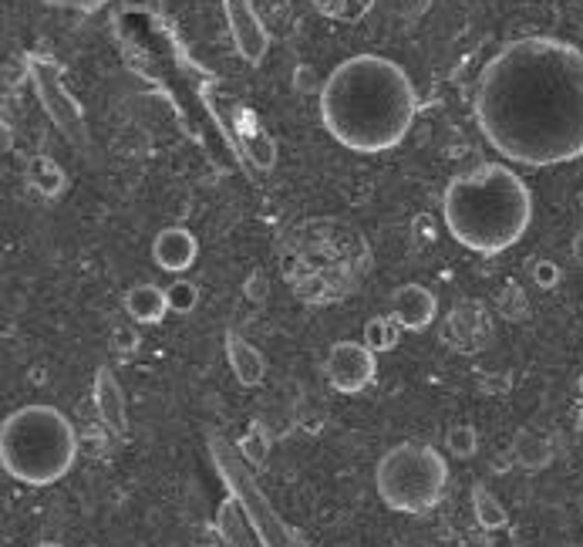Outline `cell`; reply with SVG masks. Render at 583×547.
Masks as SVG:
<instances>
[{"label": "cell", "instance_id": "cell-1", "mask_svg": "<svg viewBox=\"0 0 583 547\" xmlns=\"http://www.w3.org/2000/svg\"><path fill=\"white\" fill-rule=\"evenodd\" d=\"M476 126L510 163L546 169L583 156V51L530 35L503 45L476 85Z\"/></svg>", "mask_w": 583, "mask_h": 547}, {"label": "cell", "instance_id": "cell-2", "mask_svg": "<svg viewBox=\"0 0 583 547\" xmlns=\"http://www.w3.org/2000/svg\"><path fill=\"white\" fill-rule=\"evenodd\" d=\"M418 116V91L408 71L382 55L340 61L320 85V123L344 149L378 156L405 143Z\"/></svg>", "mask_w": 583, "mask_h": 547}, {"label": "cell", "instance_id": "cell-3", "mask_svg": "<svg viewBox=\"0 0 583 547\" xmlns=\"http://www.w3.org/2000/svg\"><path fill=\"white\" fill-rule=\"evenodd\" d=\"M442 216L455 244L496 257L516 247L530 231L533 193L506 163H483L445 186Z\"/></svg>", "mask_w": 583, "mask_h": 547}, {"label": "cell", "instance_id": "cell-4", "mask_svg": "<svg viewBox=\"0 0 583 547\" xmlns=\"http://www.w3.org/2000/svg\"><path fill=\"white\" fill-rule=\"evenodd\" d=\"M75 460L78 432L61 409L48 402H31L4 419V429H0V463L18 483L51 487L71 473Z\"/></svg>", "mask_w": 583, "mask_h": 547}, {"label": "cell", "instance_id": "cell-5", "mask_svg": "<svg viewBox=\"0 0 583 547\" xmlns=\"http://www.w3.org/2000/svg\"><path fill=\"white\" fill-rule=\"evenodd\" d=\"M448 483V463L435 447L398 443L375 467V490L395 514H428L442 504Z\"/></svg>", "mask_w": 583, "mask_h": 547}, {"label": "cell", "instance_id": "cell-6", "mask_svg": "<svg viewBox=\"0 0 583 547\" xmlns=\"http://www.w3.org/2000/svg\"><path fill=\"white\" fill-rule=\"evenodd\" d=\"M213 447V460L229 487V497H237V504L244 507V514L254 524V534L264 547H297L294 530L277 517V510L270 507V500L264 497V490L254 483V473L247 470V460L240 453V447H229L223 436H209Z\"/></svg>", "mask_w": 583, "mask_h": 547}, {"label": "cell", "instance_id": "cell-7", "mask_svg": "<svg viewBox=\"0 0 583 547\" xmlns=\"http://www.w3.org/2000/svg\"><path fill=\"white\" fill-rule=\"evenodd\" d=\"M24 68H28V78L45 105L48 119L58 126V133L75 143V146H85L88 143V129H85V108L81 101L71 95V88L65 85V71L58 65V58L45 55V51H28L24 55Z\"/></svg>", "mask_w": 583, "mask_h": 547}, {"label": "cell", "instance_id": "cell-8", "mask_svg": "<svg viewBox=\"0 0 583 547\" xmlns=\"http://www.w3.org/2000/svg\"><path fill=\"white\" fill-rule=\"evenodd\" d=\"M202 101H206V108L213 113V119L219 123V129L226 133V139L240 149V156H247L260 173L274 169V159H277L274 139L264 133V126L257 123V116L250 113V108L240 98L226 95L219 85L209 81L202 88Z\"/></svg>", "mask_w": 583, "mask_h": 547}, {"label": "cell", "instance_id": "cell-9", "mask_svg": "<svg viewBox=\"0 0 583 547\" xmlns=\"http://www.w3.org/2000/svg\"><path fill=\"white\" fill-rule=\"evenodd\" d=\"M324 375L334 392L358 395L378 375V352H372L365 342H334L324 359Z\"/></svg>", "mask_w": 583, "mask_h": 547}, {"label": "cell", "instance_id": "cell-10", "mask_svg": "<svg viewBox=\"0 0 583 547\" xmlns=\"http://www.w3.org/2000/svg\"><path fill=\"white\" fill-rule=\"evenodd\" d=\"M223 14H226V28L233 38V48L247 65H264L267 51H270V31L260 18V11L254 8V0H219Z\"/></svg>", "mask_w": 583, "mask_h": 547}, {"label": "cell", "instance_id": "cell-11", "mask_svg": "<svg viewBox=\"0 0 583 547\" xmlns=\"http://www.w3.org/2000/svg\"><path fill=\"white\" fill-rule=\"evenodd\" d=\"M392 318L405 332H425L438 318V301L425 284H405L392 294Z\"/></svg>", "mask_w": 583, "mask_h": 547}, {"label": "cell", "instance_id": "cell-12", "mask_svg": "<svg viewBox=\"0 0 583 547\" xmlns=\"http://www.w3.org/2000/svg\"><path fill=\"white\" fill-rule=\"evenodd\" d=\"M95 406H98V419L108 432L126 436V429H129L126 395H122V385H119V379H115V372L108 365H101L95 372Z\"/></svg>", "mask_w": 583, "mask_h": 547}, {"label": "cell", "instance_id": "cell-13", "mask_svg": "<svg viewBox=\"0 0 583 547\" xmlns=\"http://www.w3.org/2000/svg\"><path fill=\"white\" fill-rule=\"evenodd\" d=\"M196 254H199V241L186 227H166L152 244V261L169 274L189 271L196 264Z\"/></svg>", "mask_w": 583, "mask_h": 547}, {"label": "cell", "instance_id": "cell-14", "mask_svg": "<svg viewBox=\"0 0 583 547\" xmlns=\"http://www.w3.org/2000/svg\"><path fill=\"white\" fill-rule=\"evenodd\" d=\"M226 362H229V369H233V375H237L240 385H260L264 375H267L264 355L237 332H226Z\"/></svg>", "mask_w": 583, "mask_h": 547}, {"label": "cell", "instance_id": "cell-15", "mask_svg": "<svg viewBox=\"0 0 583 547\" xmlns=\"http://www.w3.org/2000/svg\"><path fill=\"white\" fill-rule=\"evenodd\" d=\"M126 314L136 324H159L169 314V301L166 291L156 284H136L126 291Z\"/></svg>", "mask_w": 583, "mask_h": 547}, {"label": "cell", "instance_id": "cell-16", "mask_svg": "<svg viewBox=\"0 0 583 547\" xmlns=\"http://www.w3.org/2000/svg\"><path fill=\"white\" fill-rule=\"evenodd\" d=\"M513 460H516L523 470H543V467L553 463V443L546 440L543 432L520 429L516 440H513Z\"/></svg>", "mask_w": 583, "mask_h": 547}, {"label": "cell", "instance_id": "cell-17", "mask_svg": "<svg viewBox=\"0 0 583 547\" xmlns=\"http://www.w3.org/2000/svg\"><path fill=\"white\" fill-rule=\"evenodd\" d=\"M24 173H28V186H31L38 196H45V199L61 196V193H65V186H68L65 169H61V166H58L51 156H31Z\"/></svg>", "mask_w": 583, "mask_h": 547}, {"label": "cell", "instance_id": "cell-18", "mask_svg": "<svg viewBox=\"0 0 583 547\" xmlns=\"http://www.w3.org/2000/svg\"><path fill=\"white\" fill-rule=\"evenodd\" d=\"M314 11L324 14L327 21H337V25H358L365 21L378 0H310Z\"/></svg>", "mask_w": 583, "mask_h": 547}, {"label": "cell", "instance_id": "cell-19", "mask_svg": "<svg viewBox=\"0 0 583 547\" xmlns=\"http://www.w3.org/2000/svg\"><path fill=\"white\" fill-rule=\"evenodd\" d=\"M473 514H476V524L483 530H503L510 524V514L506 507L500 504V497L486 487V483H476L473 487Z\"/></svg>", "mask_w": 583, "mask_h": 547}, {"label": "cell", "instance_id": "cell-20", "mask_svg": "<svg viewBox=\"0 0 583 547\" xmlns=\"http://www.w3.org/2000/svg\"><path fill=\"white\" fill-rule=\"evenodd\" d=\"M402 332L405 328L392 318V314H385V318H372L368 324H365V345L372 349V352H392L395 345H398V339H402Z\"/></svg>", "mask_w": 583, "mask_h": 547}, {"label": "cell", "instance_id": "cell-21", "mask_svg": "<svg viewBox=\"0 0 583 547\" xmlns=\"http://www.w3.org/2000/svg\"><path fill=\"white\" fill-rule=\"evenodd\" d=\"M445 447H448V453L458 457V460H473L476 450H480V432H476V426H470V422L452 426V429L445 432Z\"/></svg>", "mask_w": 583, "mask_h": 547}, {"label": "cell", "instance_id": "cell-22", "mask_svg": "<svg viewBox=\"0 0 583 547\" xmlns=\"http://www.w3.org/2000/svg\"><path fill=\"white\" fill-rule=\"evenodd\" d=\"M166 301H169V311H176V314H189V311H196V304H199V287L192 284V281H172L169 287H166Z\"/></svg>", "mask_w": 583, "mask_h": 547}, {"label": "cell", "instance_id": "cell-23", "mask_svg": "<svg viewBox=\"0 0 583 547\" xmlns=\"http://www.w3.org/2000/svg\"><path fill=\"white\" fill-rule=\"evenodd\" d=\"M240 453L250 467H264L267 457H270V440H267V432L260 426H254L247 436H244V443H240Z\"/></svg>", "mask_w": 583, "mask_h": 547}, {"label": "cell", "instance_id": "cell-24", "mask_svg": "<svg viewBox=\"0 0 583 547\" xmlns=\"http://www.w3.org/2000/svg\"><path fill=\"white\" fill-rule=\"evenodd\" d=\"M500 311L510 318V321H523L530 314V304H526V294L520 291V284H506L503 294H500Z\"/></svg>", "mask_w": 583, "mask_h": 547}, {"label": "cell", "instance_id": "cell-25", "mask_svg": "<svg viewBox=\"0 0 583 547\" xmlns=\"http://www.w3.org/2000/svg\"><path fill=\"white\" fill-rule=\"evenodd\" d=\"M530 274H533V284L543 287V291H553V287L560 284V277H563V271H560L553 261H536Z\"/></svg>", "mask_w": 583, "mask_h": 547}, {"label": "cell", "instance_id": "cell-26", "mask_svg": "<svg viewBox=\"0 0 583 547\" xmlns=\"http://www.w3.org/2000/svg\"><path fill=\"white\" fill-rule=\"evenodd\" d=\"M48 8H58V11H78V14H95L101 8H108L111 0H45Z\"/></svg>", "mask_w": 583, "mask_h": 547}, {"label": "cell", "instance_id": "cell-27", "mask_svg": "<svg viewBox=\"0 0 583 547\" xmlns=\"http://www.w3.org/2000/svg\"><path fill=\"white\" fill-rule=\"evenodd\" d=\"M136 349H139V335H136V328H129V324L115 328V352L132 355Z\"/></svg>", "mask_w": 583, "mask_h": 547}, {"label": "cell", "instance_id": "cell-28", "mask_svg": "<svg viewBox=\"0 0 583 547\" xmlns=\"http://www.w3.org/2000/svg\"><path fill=\"white\" fill-rule=\"evenodd\" d=\"M573 257H576V261L583 264V231H580V234L573 237Z\"/></svg>", "mask_w": 583, "mask_h": 547}, {"label": "cell", "instance_id": "cell-29", "mask_svg": "<svg viewBox=\"0 0 583 547\" xmlns=\"http://www.w3.org/2000/svg\"><path fill=\"white\" fill-rule=\"evenodd\" d=\"M38 547H65V544H58V540H45V544H38Z\"/></svg>", "mask_w": 583, "mask_h": 547}, {"label": "cell", "instance_id": "cell-30", "mask_svg": "<svg viewBox=\"0 0 583 547\" xmlns=\"http://www.w3.org/2000/svg\"><path fill=\"white\" fill-rule=\"evenodd\" d=\"M576 426H580V432H583V409H580V416H576Z\"/></svg>", "mask_w": 583, "mask_h": 547}]
</instances>
